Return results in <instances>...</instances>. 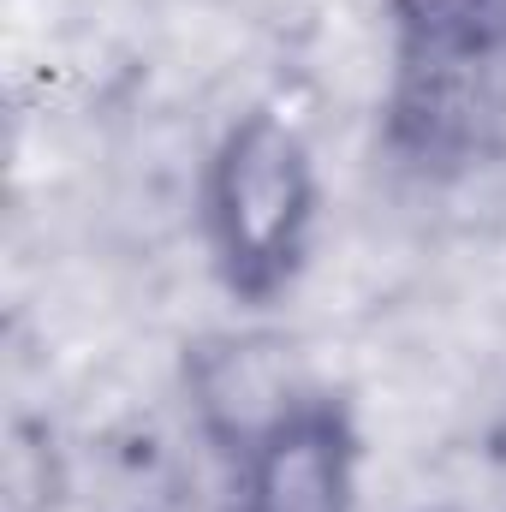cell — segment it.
Wrapping results in <instances>:
<instances>
[{"mask_svg": "<svg viewBox=\"0 0 506 512\" xmlns=\"http://www.w3.org/2000/svg\"><path fill=\"white\" fill-rule=\"evenodd\" d=\"M197 239L221 292L245 310L280 304L322 239V173L280 108H245L197 161Z\"/></svg>", "mask_w": 506, "mask_h": 512, "instance_id": "1", "label": "cell"}, {"mask_svg": "<svg viewBox=\"0 0 506 512\" xmlns=\"http://www.w3.org/2000/svg\"><path fill=\"white\" fill-rule=\"evenodd\" d=\"M358 489H364L358 417L328 387H310L286 417H274L256 441L227 459L221 512H358Z\"/></svg>", "mask_w": 506, "mask_h": 512, "instance_id": "2", "label": "cell"}, {"mask_svg": "<svg viewBox=\"0 0 506 512\" xmlns=\"http://www.w3.org/2000/svg\"><path fill=\"white\" fill-rule=\"evenodd\" d=\"M310 387L316 382L298 370L292 346L268 328H215L185 352L191 423L221 459H233L274 417H286Z\"/></svg>", "mask_w": 506, "mask_h": 512, "instance_id": "3", "label": "cell"}, {"mask_svg": "<svg viewBox=\"0 0 506 512\" xmlns=\"http://www.w3.org/2000/svg\"><path fill=\"white\" fill-rule=\"evenodd\" d=\"M399 78H465L506 66V0H387Z\"/></svg>", "mask_w": 506, "mask_h": 512, "instance_id": "4", "label": "cell"}]
</instances>
